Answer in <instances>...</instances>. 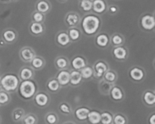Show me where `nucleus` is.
Returning <instances> with one entry per match:
<instances>
[{"mask_svg": "<svg viewBox=\"0 0 155 124\" xmlns=\"http://www.w3.org/2000/svg\"><path fill=\"white\" fill-rule=\"evenodd\" d=\"M17 90L22 99L24 101H30L33 99L35 94L37 92V86L33 80H24L20 82Z\"/></svg>", "mask_w": 155, "mask_h": 124, "instance_id": "1", "label": "nucleus"}, {"mask_svg": "<svg viewBox=\"0 0 155 124\" xmlns=\"http://www.w3.org/2000/svg\"><path fill=\"white\" fill-rule=\"evenodd\" d=\"M19 77L15 74H6L0 80V86L2 89L8 93L16 92L20 84Z\"/></svg>", "mask_w": 155, "mask_h": 124, "instance_id": "2", "label": "nucleus"}, {"mask_svg": "<svg viewBox=\"0 0 155 124\" xmlns=\"http://www.w3.org/2000/svg\"><path fill=\"white\" fill-rule=\"evenodd\" d=\"M100 26V20L94 15H88L85 17L82 22L83 31L87 35H92L97 32Z\"/></svg>", "mask_w": 155, "mask_h": 124, "instance_id": "3", "label": "nucleus"}, {"mask_svg": "<svg viewBox=\"0 0 155 124\" xmlns=\"http://www.w3.org/2000/svg\"><path fill=\"white\" fill-rule=\"evenodd\" d=\"M33 99L34 104L41 108L47 107L50 102V97L44 92H36Z\"/></svg>", "mask_w": 155, "mask_h": 124, "instance_id": "4", "label": "nucleus"}, {"mask_svg": "<svg viewBox=\"0 0 155 124\" xmlns=\"http://www.w3.org/2000/svg\"><path fill=\"white\" fill-rule=\"evenodd\" d=\"M93 70V77H95L96 80H102L104 74L106 71L108 70V67L105 62L98 61L94 66Z\"/></svg>", "mask_w": 155, "mask_h": 124, "instance_id": "5", "label": "nucleus"}, {"mask_svg": "<svg viewBox=\"0 0 155 124\" xmlns=\"http://www.w3.org/2000/svg\"><path fill=\"white\" fill-rule=\"evenodd\" d=\"M56 80L58 82L61 87H65L69 86L70 80H71V74L70 71L67 70H61L56 75Z\"/></svg>", "mask_w": 155, "mask_h": 124, "instance_id": "6", "label": "nucleus"}, {"mask_svg": "<svg viewBox=\"0 0 155 124\" xmlns=\"http://www.w3.org/2000/svg\"><path fill=\"white\" fill-rule=\"evenodd\" d=\"M145 73L142 68L135 67L130 70V77L136 83H141L145 79Z\"/></svg>", "mask_w": 155, "mask_h": 124, "instance_id": "7", "label": "nucleus"}, {"mask_svg": "<svg viewBox=\"0 0 155 124\" xmlns=\"http://www.w3.org/2000/svg\"><path fill=\"white\" fill-rule=\"evenodd\" d=\"M109 95L112 100H114V101H121L125 98V93L122 88L120 86H114V85L112 86Z\"/></svg>", "mask_w": 155, "mask_h": 124, "instance_id": "8", "label": "nucleus"}, {"mask_svg": "<svg viewBox=\"0 0 155 124\" xmlns=\"http://www.w3.org/2000/svg\"><path fill=\"white\" fill-rule=\"evenodd\" d=\"M71 74V80H70V84L73 87H76L78 86L83 83V77H82L81 73H80V70H73L70 72Z\"/></svg>", "mask_w": 155, "mask_h": 124, "instance_id": "9", "label": "nucleus"}, {"mask_svg": "<svg viewBox=\"0 0 155 124\" xmlns=\"http://www.w3.org/2000/svg\"><path fill=\"white\" fill-rule=\"evenodd\" d=\"M90 109L87 107L81 106V107H77L74 111V115L76 118L79 121H86L87 119L88 114L90 112Z\"/></svg>", "mask_w": 155, "mask_h": 124, "instance_id": "10", "label": "nucleus"}, {"mask_svg": "<svg viewBox=\"0 0 155 124\" xmlns=\"http://www.w3.org/2000/svg\"><path fill=\"white\" fill-rule=\"evenodd\" d=\"M141 24H142V27H143L145 30H153L155 26L154 18L149 15H145V16L142 18Z\"/></svg>", "mask_w": 155, "mask_h": 124, "instance_id": "11", "label": "nucleus"}, {"mask_svg": "<svg viewBox=\"0 0 155 124\" xmlns=\"http://www.w3.org/2000/svg\"><path fill=\"white\" fill-rule=\"evenodd\" d=\"M142 100L147 106L153 107L155 104V94L154 91H145L142 95Z\"/></svg>", "mask_w": 155, "mask_h": 124, "instance_id": "12", "label": "nucleus"}, {"mask_svg": "<svg viewBox=\"0 0 155 124\" xmlns=\"http://www.w3.org/2000/svg\"><path fill=\"white\" fill-rule=\"evenodd\" d=\"M33 76H34L33 70L31 68L27 67L21 68L19 73V79L21 81L32 80L33 78Z\"/></svg>", "mask_w": 155, "mask_h": 124, "instance_id": "13", "label": "nucleus"}, {"mask_svg": "<svg viewBox=\"0 0 155 124\" xmlns=\"http://www.w3.org/2000/svg\"><path fill=\"white\" fill-rule=\"evenodd\" d=\"M86 120L89 124H100L101 122V112L98 110H90Z\"/></svg>", "mask_w": 155, "mask_h": 124, "instance_id": "14", "label": "nucleus"}, {"mask_svg": "<svg viewBox=\"0 0 155 124\" xmlns=\"http://www.w3.org/2000/svg\"><path fill=\"white\" fill-rule=\"evenodd\" d=\"M71 66L74 70H80L86 66V62L83 57L78 56V57H75L73 59L72 61H71Z\"/></svg>", "mask_w": 155, "mask_h": 124, "instance_id": "15", "label": "nucleus"}, {"mask_svg": "<svg viewBox=\"0 0 155 124\" xmlns=\"http://www.w3.org/2000/svg\"><path fill=\"white\" fill-rule=\"evenodd\" d=\"M46 88L49 92H52V93H56L60 90L61 87L55 78H51L47 82Z\"/></svg>", "mask_w": 155, "mask_h": 124, "instance_id": "16", "label": "nucleus"}, {"mask_svg": "<svg viewBox=\"0 0 155 124\" xmlns=\"http://www.w3.org/2000/svg\"><path fill=\"white\" fill-rule=\"evenodd\" d=\"M20 54H21V59L26 62H30L35 57L34 52L29 48H23Z\"/></svg>", "mask_w": 155, "mask_h": 124, "instance_id": "17", "label": "nucleus"}, {"mask_svg": "<svg viewBox=\"0 0 155 124\" xmlns=\"http://www.w3.org/2000/svg\"><path fill=\"white\" fill-rule=\"evenodd\" d=\"M113 54L116 59L120 60H123L127 58V51L123 47H116L113 50Z\"/></svg>", "mask_w": 155, "mask_h": 124, "instance_id": "18", "label": "nucleus"}, {"mask_svg": "<svg viewBox=\"0 0 155 124\" xmlns=\"http://www.w3.org/2000/svg\"><path fill=\"white\" fill-rule=\"evenodd\" d=\"M114 115L108 110L101 112V124H113Z\"/></svg>", "mask_w": 155, "mask_h": 124, "instance_id": "19", "label": "nucleus"}, {"mask_svg": "<svg viewBox=\"0 0 155 124\" xmlns=\"http://www.w3.org/2000/svg\"><path fill=\"white\" fill-rule=\"evenodd\" d=\"M113 86V83H108V82L105 81L102 79L101 81L100 82L99 85H98V88H99V91L101 92V93H102L103 95H109L110 89Z\"/></svg>", "mask_w": 155, "mask_h": 124, "instance_id": "20", "label": "nucleus"}, {"mask_svg": "<svg viewBox=\"0 0 155 124\" xmlns=\"http://www.w3.org/2000/svg\"><path fill=\"white\" fill-rule=\"evenodd\" d=\"M92 8L96 13H102L106 9L105 2L103 0H95L92 2Z\"/></svg>", "mask_w": 155, "mask_h": 124, "instance_id": "21", "label": "nucleus"}, {"mask_svg": "<svg viewBox=\"0 0 155 124\" xmlns=\"http://www.w3.org/2000/svg\"><path fill=\"white\" fill-rule=\"evenodd\" d=\"M80 73H81L83 80H89L92 77H93L94 70L93 68L90 66H86L80 70Z\"/></svg>", "mask_w": 155, "mask_h": 124, "instance_id": "22", "label": "nucleus"}, {"mask_svg": "<svg viewBox=\"0 0 155 124\" xmlns=\"http://www.w3.org/2000/svg\"><path fill=\"white\" fill-rule=\"evenodd\" d=\"M25 116V110L22 108H15L12 112V119L15 122H20Z\"/></svg>", "mask_w": 155, "mask_h": 124, "instance_id": "23", "label": "nucleus"}, {"mask_svg": "<svg viewBox=\"0 0 155 124\" xmlns=\"http://www.w3.org/2000/svg\"><path fill=\"white\" fill-rule=\"evenodd\" d=\"M103 80L114 84L117 81V73L114 71L108 70L106 71L105 73L103 76Z\"/></svg>", "mask_w": 155, "mask_h": 124, "instance_id": "24", "label": "nucleus"}, {"mask_svg": "<svg viewBox=\"0 0 155 124\" xmlns=\"http://www.w3.org/2000/svg\"><path fill=\"white\" fill-rule=\"evenodd\" d=\"M22 124H37L38 118L34 113L25 114L22 119Z\"/></svg>", "mask_w": 155, "mask_h": 124, "instance_id": "25", "label": "nucleus"}, {"mask_svg": "<svg viewBox=\"0 0 155 124\" xmlns=\"http://www.w3.org/2000/svg\"><path fill=\"white\" fill-rule=\"evenodd\" d=\"M45 121L46 124H58L59 119L58 116H57L54 112H48L45 116Z\"/></svg>", "mask_w": 155, "mask_h": 124, "instance_id": "26", "label": "nucleus"}, {"mask_svg": "<svg viewBox=\"0 0 155 124\" xmlns=\"http://www.w3.org/2000/svg\"><path fill=\"white\" fill-rule=\"evenodd\" d=\"M30 62H31L32 67L35 70L42 69L43 67L44 64H45V62H44L43 59L39 57H34Z\"/></svg>", "mask_w": 155, "mask_h": 124, "instance_id": "27", "label": "nucleus"}, {"mask_svg": "<svg viewBox=\"0 0 155 124\" xmlns=\"http://www.w3.org/2000/svg\"><path fill=\"white\" fill-rule=\"evenodd\" d=\"M127 117L123 113H117L114 115L113 124H127Z\"/></svg>", "mask_w": 155, "mask_h": 124, "instance_id": "28", "label": "nucleus"}, {"mask_svg": "<svg viewBox=\"0 0 155 124\" xmlns=\"http://www.w3.org/2000/svg\"><path fill=\"white\" fill-rule=\"evenodd\" d=\"M57 41L61 45H62V46H66L67 45H68L70 43L71 39H70L69 36L67 33H61L58 36Z\"/></svg>", "mask_w": 155, "mask_h": 124, "instance_id": "29", "label": "nucleus"}, {"mask_svg": "<svg viewBox=\"0 0 155 124\" xmlns=\"http://www.w3.org/2000/svg\"><path fill=\"white\" fill-rule=\"evenodd\" d=\"M11 101L10 93L4 90L0 91V105H6Z\"/></svg>", "mask_w": 155, "mask_h": 124, "instance_id": "30", "label": "nucleus"}, {"mask_svg": "<svg viewBox=\"0 0 155 124\" xmlns=\"http://www.w3.org/2000/svg\"><path fill=\"white\" fill-rule=\"evenodd\" d=\"M58 109L61 113H62L63 114L70 115L72 113V108H71V105L67 102H62L61 104H59Z\"/></svg>", "mask_w": 155, "mask_h": 124, "instance_id": "31", "label": "nucleus"}, {"mask_svg": "<svg viewBox=\"0 0 155 124\" xmlns=\"http://www.w3.org/2000/svg\"><path fill=\"white\" fill-rule=\"evenodd\" d=\"M56 67L58 69L61 70H66L68 67V61L65 57H58L55 61Z\"/></svg>", "mask_w": 155, "mask_h": 124, "instance_id": "32", "label": "nucleus"}, {"mask_svg": "<svg viewBox=\"0 0 155 124\" xmlns=\"http://www.w3.org/2000/svg\"><path fill=\"white\" fill-rule=\"evenodd\" d=\"M109 39L107 37V35L101 34L97 37L96 39V43L97 45H99L100 47H105L108 44Z\"/></svg>", "mask_w": 155, "mask_h": 124, "instance_id": "33", "label": "nucleus"}, {"mask_svg": "<svg viewBox=\"0 0 155 124\" xmlns=\"http://www.w3.org/2000/svg\"><path fill=\"white\" fill-rule=\"evenodd\" d=\"M30 30L33 34L39 35L43 32V27H42V24L39 23H33L30 26Z\"/></svg>", "mask_w": 155, "mask_h": 124, "instance_id": "34", "label": "nucleus"}, {"mask_svg": "<svg viewBox=\"0 0 155 124\" xmlns=\"http://www.w3.org/2000/svg\"><path fill=\"white\" fill-rule=\"evenodd\" d=\"M3 37H4L5 40L8 42H12L16 38V34L12 30H6L4 33H3Z\"/></svg>", "mask_w": 155, "mask_h": 124, "instance_id": "35", "label": "nucleus"}, {"mask_svg": "<svg viewBox=\"0 0 155 124\" xmlns=\"http://www.w3.org/2000/svg\"><path fill=\"white\" fill-rule=\"evenodd\" d=\"M36 8H37L38 11L41 12H46L49 10V5L47 2L45 1H40L38 2L37 5H36Z\"/></svg>", "mask_w": 155, "mask_h": 124, "instance_id": "36", "label": "nucleus"}, {"mask_svg": "<svg viewBox=\"0 0 155 124\" xmlns=\"http://www.w3.org/2000/svg\"><path fill=\"white\" fill-rule=\"evenodd\" d=\"M66 21L70 26H74L75 24H77L78 23L79 18L75 14H70L67 17Z\"/></svg>", "mask_w": 155, "mask_h": 124, "instance_id": "37", "label": "nucleus"}, {"mask_svg": "<svg viewBox=\"0 0 155 124\" xmlns=\"http://www.w3.org/2000/svg\"><path fill=\"white\" fill-rule=\"evenodd\" d=\"M80 5L85 11H89L92 8V2L90 0H82Z\"/></svg>", "mask_w": 155, "mask_h": 124, "instance_id": "38", "label": "nucleus"}, {"mask_svg": "<svg viewBox=\"0 0 155 124\" xmlns=\"http://www.w3.org/2000/svg\"><path fill=\"white\" fill-rule=\"evenodd\" d=\"M68 36H69L70 39H71L72 40H77L79 37H80V32L77 29H71L69 31V35Z\"/></svg>", "mask_w": 155, "mask_h": 124, "instance_id": "39", "label": "nucleus"}, {"mask_svg": "<svg viewBox=\"0 0 155 124\" xmlns=\"http://www.w3.org/2000/svg\"><path fill=\"white\" fill-rule=\"evenodd\" d=\"M33 20L36 23H40L43 21V15L40 12H36L33 16Z\"/></svg>", "mask_w": 155, "mask_h": 124, "instance_id": "40", "label": "nucleus"}, {"mask_svg": "<svg viewBox=\"0 0 155 124\" xmlns=\"http://www.w3.org/2000/svg\"><path fill=\"white\" fill-rule=\"evenodd\" d=\"M112 42H113V43L114 45H119L123 42V39L120 36H118V35H116V36H114V37L112 38Z\"/></svg>", "mask_w": 155, "mask_h": 124, "instance_id": "41", "label": "nucleus"}, {"mask_svg": "<svg viewBox=\"0 0 155 124\" xmlns=\"http://www.w3.org/2000/svg\"><path fill=\"white\" fill-rule=\"evenodd\" d=\"M148 123L149 124H155V113H151V116L148 118Z\"/></svg>", "mask_w": 155, "mask_h": 124, "instance_id": "42", "label": "nucleus"}, {"mask_svg": "<svg viewBox=\"0 0 155 124\" xmlns=\"http://www.w3.org/2000/svg\"><path fill=\"white\" fill-rule=\"evenodd\" d=\"M117 8L115 6H111V7L110 8V11L111 12V13H115V12L117 11Z\"/></svg>", "mask_w": 155, "mask_h": 124, "instance_id": "43", "label": "nucleus"}, {"mask_svg": "<svg viewBox=\"0 0 155 124\" xmlns=\"http://www.w3.org/2000/svg\"><path fill=\"white\" fill-rule=\"evenodd\" d=\"M64 124H75V123H74V122H71V121H68V122H64Z\"/></svg>", "mask_w": 155, "mask_h": 124, "instance_id": "44", "label": "nucleus"}, {"mask_svg": "<svg viewBox=\"0 0 155 124\" xmlns=\"http://www.w3.org/2000/svg\"><path fill=\"white\" fill-rule=\"evenodd\" d=\"M0 45H4V42H3V41H0Z\"/></svg>", "mask_w": 155, "mask_h": 124, "instance_id": "45", "label": "nucleus"}, {"mask_svg": "<svg viewBox=\"0 0 155 124\" xmlns=\"http://www.w3.org/2000/svg\"><path fill=\"white\" fill-rule=\"evenodd\" d=\"M60 1H65V0H60Z\"/></svg>", "mask_w": 155, "mask_h": 124, "instance_id": "46", "label": "nucleus"}, {"mask_svg": "<svg viewBox=\"0 0 155 124\" xmlns=\"http://www.w3.org/2000/svg\"><path fill=\"white\" fill-rule=\"evenodd\" d=\"M0 91H1V86H0Z\"/></svg>", "mask_w": 155, "mask_h": 124, "instance_id": "47", "label": "nucleus"}, {"mask_svg": "<svg viewBox=\"0 0 155 124\" xmlns=\"http://www.w3.org/2000/svg\"><path fill=\"white\" fill-rule=\"evenodd\" d=\"M4 1H8V0H4Z\"/></svg>", "mask_w": 155, "mask_h": 124, "instance_id": "48", "label": "nucleus"}, {"mask_svg": "<svg viewBox=\"0 0 155 124\" xmlns=\"http://www.w3.org/2000/svg\"><path fill=\"white\" fill-rule=\"evenodd\" d=\"M0 80H1V79H0Z\"/></svg>", "mask_w": 155, "mask_h": 124, "instance_id": "49", "label": "nucleus"}]
</instances>
